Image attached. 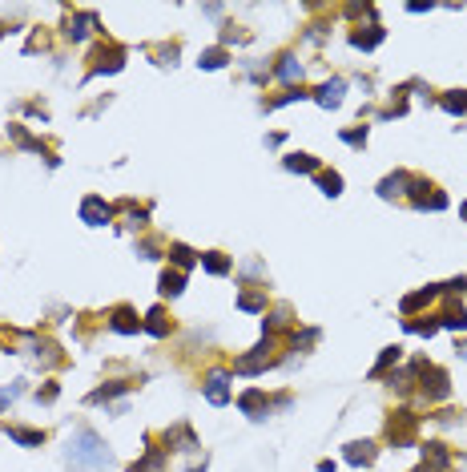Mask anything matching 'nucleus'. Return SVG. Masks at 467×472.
<instances>
[{"label": "nucleus", "mask_w": 467, "mask_h": 472, "mask_svg": "<svg viewBox=\"0 0 467 472\" xmlns=\"http://www.w3.org/2000/svg\"><path fill=\"white\" fill-rule=\"evenodd\" d=\"M64 464L73 472H105L113 464V456L93 428H77L69 436V444H64Z\"/></svg>", "instance_id": "1"}, {"label": "nucleus", "mask_w": 467, "mask_h": 472, "mask_svg": "<svg viewBox=\"0 0 467 472\" xmlns=\"http://www.w3.org/2000/svg\"><path fill=\"white\" fill-rule=\"evenodd\" d=\"M206 400L209 404H230V372H209L206 375Z\"/></svg>", "instance_id": "2"}, {"label": "nucleus", "mask_w": 467, "mask_h": 472, "mask_svg": "<svg viewBox=\"0 0 467 472\" xmlns=\"http://www.w3.org/2000/svg\"><path fill=\"white\" fill-rule=\"evenodd\" d=\"M270 343H262V347H254V356H242V359H234V372H242V375H258L262 368H270Z\"/></svg>", "instance_id": "3"}, {"label": "nucleus", "mask_w": 467, "mask_h": 472, "mask_svg": "<svg viewBox=\"0 0 467 472\" xmlns=\"http://www.w3.org/2000/svg\"><path fill=\"white\" fill-rule=\"evenodd\" d=\"M238 407L250 416V420H266V412H270V404H266V396L258 388H250V391H242V400H238Z\"/></svg>", "instance_id": "4"}, {"label": "nucleus", "mask_w": 467, "mask_h": 472, "mask_svg": "<svg viewBox=\"0 0 467 472\" xmlns=\"http://www.w3.org/2000/svg\"><path fill=\"white\" fill-rule=\"evenodd\" d=\"M419 372H423V396H431V400L447 396V372H439V368H419Z\"/></svg>", "instance_id": "5"}, {"label": "nucleus", "mask_w": 467, "mask_h": 472, "mask_svg": "<svg viewBox=\"0 0 467 472\" xmlns=\"http://www.w3.org/2000/svg\"><path fill=\"white\" fill-rule=\"evenodd\" d=\"M109 214L113 210L101 202V198H85V202H81V218H85L89 227H105V222H109Z\"/></svg>", "instance_id": "6"}, {"label": "nucleus", "mask_w": 467, "mask_h": 472, "mask_svg": "<svg viewBox=\"0 0 467 472\" xmlns=\"http://www.w3.org/2000/svg\"><path fill=\"white\" fill-rule=\"evenodd\" d=\"M342 93H347V81H338V77H335V81H326L319 93H314V101H319L322 109H335L338 101H342Z\"/></svg>", "instance_id": "7"}, {"label": "nucleus", "mask_w": 467, "mask_h": 472, "mask_svg": "<svg viewBox=\"0 0 467 472\" xmlns=\"http://www.w3.org/2000/svg\"><path fill=\"white\" fill-rule=\"evenodd\" d=\"M113 331L133 335V331H141V319H137V315H133L129 307H117V311H113Z\"/></svg>", "instance_id": "8"}, {"label": "nucleus", "mask_w": 467, "mask_h": 472, "mask_svg": "<svg viewBox=\"0 0 467 472\" xmlns=\"http://www.w3.org/2000/svg\"><path fill=\"white\" fill-rule=\"evenodd\" d=\"M370 460H375V444H370V440L347 444V464H370Z\"/></svg>", "instance_id": "9"}, {"label": "nucleus", "mask_w": 467, "mask_h": 472, "mask_svg": "<svg viewBox=\"0 0 467 472\" xmlns=\"http://www.w3.org/2000/svg\"><path fill=\"white\" fill-rule=\"evenodd\" d=\"M386 432H391V440H395V444H407V440H411V432H415L411 412H399V420H391V428H386Z\"/></svg>", "instance_id": "10"}, {"label": "nucleus", "mask_w": 467, "mask_h": 472, "mask_svg": "<svg viewBox=\"0 0 467 472\" xmlns=\"http://www.w3.org/2000/svg\"><path fill=\"white\" fill-rule=\"evenodd\" d=\"M169 255H174V262H177V271H181V275L190 271L193 262H202V255H193L190 246H181V243H174V246H169Z\"/></svg>", "instance_id": "11"}, {"label": "nucleus", "mask_w": 467, "mask_h": 472, "mask_svg": "<svg viewBox=\"0 0 467 472\" xmlns=\"http://www.w3.org/2000/svg\"><path fill=\"white\" fill-rule=\"evenodd\" d=\"M161 464H165V448H149V456L137 460L129 472H161Z\"/></svg>", "instance_id": "12"}, {"label": "nucleus", "mask_w": 467, "mask_h": 472, "mask_svg": "<svg viewBox=\"0 0 467 472\" xmlns=\"http://www.w3.org/2000/svg\"><path fill=\"white\" fill-rule=\"evenodd\" d=\"M423 464H427L431 472L447 468V452H443V444H427V448H423Z\"/></svg>", "instance_id": "13"}, {"label": "nucleus", "mask_w": 467, "mask_h": 472, "mask_svg": "<svg viewBox=\"0 0 467 472\" xmlns=\"http://www.w3.org/2000/svg\"><path fill=\"white\" fill-rule=\"evenodd\" d=\"M286 170H294V174H319V162H314L310 154H290Z\"/></svg>", "instance_id": "14"}, {"label": "nucleus", "mask_w": 467, "mask_h": 472, "mask_svg": "<svg viewBox=\"0 0 467 472\" xmlns=\"http://www.w3.org/2000/svg\"><path fill=\"white\" fill-rule=\"evenodd\" d=\"M435 295H439V287H427V291H415V295H407V299H403V311H407V315H411V311L427 307V303H431Z\"/></svg>", "instance_id": "15"}, {"label": "nucleus", "mask_w": 467, "mask_h": 472, "mask_svg": "<svg viewBox=\"0 0 467 472\" xmlns=\"http://www.w3.org/2000/svg\"><path fill=\"white\" fill-rule=\"evenodd\" d=\"M181 287H186V275H181V271H165V275H161V287H158V291L174 299V295H181Z\"/></svg>", "instance_id": "16"}, {"label": "nucleus", "mask_w": 467, "mask_h": 472, "mask_svg": "<svg viewBox=\"0 0 467 472\" xmlns=\"http://www.w3.org/2000/svg\"><path fill=\"white\" fill-rule=\"evenodd\" d=\"M379 41H383V29H379V25H370L367 33H354V36H351V45H354V49H375Z\"/></svg>", "instance_id": "17"}, {"label": "nucleus", "mask_w": 467, "mask_h": 472, "mask_svg": "<svg viewBox=\"0 0 467 472\" xmlns=\"http://www.w3.org/2000/svg\"><path fill=\"white\" fill-rule=\"evenodd\" d=\"M319 186H322V194H330V198L342 194V178H338L335 170H319Z\"/></svg>", "instance_id": "18"}, {"label": "nucleus", "mask_w": 467, "mask_h": 472, "mask_svg": "<svg viewBox=\"0 0 467 472\" xmlns=\"http://www.w3.org/2000/svg\"><path fill=\"white\" fill-rule=\"evenodd\" d=\"M278 77L286 85H294V81H302V65L294 61V57H282V65H278Z\"/></svg>", "instance_id": "19"}, {"label": "nucleus", "mask_w": 467, "mask_h": 472, "mask_svg": "<svg viewBox=\"0 0 467 472\" xmlns=\"http://www.w3.org/2000/svg\"><path fill=\"white\" fill-rule=\"evenodd\" d=\"M202 267H206L209 275H225V271H230V259L218 255V250H209V255H202Z\"/></svg>", "instance_id": "20"}, {"label": "nucleus", "mask_w": 467, "mask_h": 472, "mask_svg": "<svg viewBox=\"0 0 467 472\" xmlns=\"http://www.w3.org/2000/svg\"><path fill=\"white\" fill-rule=\"evenodd\" d=\"M407 182H411L407 174H391V178L379 182V194H383V198H395V194L403 190V186H407Z\"/></svg>", "instance_id": "21"}, {"label": "nucleus", "mask_w": 467, "mask_h": 472, "mask_svg": "<svg viewBox=\"0 0 467 472\" xmlns=\"http://www.w3.org/2000/svg\"><path fill=\"white\" fill-rule=\"evenodd\" d=\"M238 307L242 311H266V295H262V291H242L238 295Z\"/></svg>", "instance_id": "22"}, {"label": "nucleus", "mask_w": 467, "mask_h": 472, "mask_svg": "<svg viewBox=\"0 0 467 472\" xmlns=\"http://www.w3.org/2000/svg\"><path fill=\"white\" fill-rule=\"evenodd\" d=\"M443 327H447V331H467V311L463 307H451L447 315H443Z\"/></svg>", "instance_id": "23"}, {"label": "nucleus", "mask_w": 467, "mask_h": 472, "mask_svg": "<svg viewBox=\"0 0 467 472\" xmlns=\"http://www.w3.org/2000/svg\"><path fill=\"white\" fill-rule=\"evenodd\" d=\"M141 327L149 331V335H165V331H169V323H165V315H161V311H149Z\"/></svg>", "instance_id": "24"}, {"label": "nucleus", "mask_w": 467, "mask_h": 472, "mask_svg": "<svg viewBox=\"0 0 467 472\" xmlns=\"http://www.w3.org/2000/svg\"><path fill=\"white\" fill-rule=\"evenodd\" d=\"M8 436L16 440V444H41V440H45V432H29V428H8Z\"/></svg>", "instance_id": "25"}, {"label": "nucleus", "mask_w": 467, "mask_h": 472, "mask_svg": "<svg viewBox=\"0 0 467 472\" xmlns=\"http://www.w3.org/2000/svg\"><path fill=\"white\" fill-rule=\"evenodd\" d=\"M443 109L447 114H467V93H447L443 97Z\"/></svg>", "instance_id": "26"}, {"label": "nucleus", "mask_w": 467, "mask_h": 472, "mask_svg": "<svg viewBox=\"0 0 467 472\" xmlns=\"http://www.w3.org/2000/svg\"><path fill=\"white\" fill-rule=\"evenodd\" d=\"M202 69H222L225 65V49H209V53H202V61H197Z\"/></svg>", "instance_id": "27"}, {"label": "nucleus", "mask_w": 467, "mask_h": 472, "mask_svg": "<svg viewBox=\"0 0 467 472\" xmlns=\"http://www.w3.org/2000/svg\"><path fill=\"white\" fill-rule=\"evenodd\" d=\"M391 363H399V347H386L383 356H379V363H375V372H370V375H383Z\"/></svg>", "instance_id": "28"}, {"label": "nucleus", "mask_w": 467, "mask_h": 472, "mask_svg": "<svg viewBox=\"0 0 467 472\" xmlns=\"http://www.w3.org/2000/svg\"><path fill=\"white\" fill-rule=\"evenodd\" d=\"M89 25H93V17H77L69 25V36H73V41H85V36H89Z\"/></svg>", "instance_id": "29"}, {"label": "nucleus", "mask_w": 467, "mask_h": 472, "mask_svg": "<svg viewBox=\"0 0 467 472\" xmlns=\"http://www.w3.org/2000/svg\"><path fill=\"white\" fill-rule=\"evenodd\" d=\"M121 391H129V384H109V388H97L89 400H93V404H101V400H109V396H121Z\"/></svg>", "instance_id": "30"}, {"label": "nucleus", "mask_w": 467, "mask_h": 472, "mask_svg": "<svg viewBox=\"0 0 467 472\" xmlns=\"http://www.w3.org/2000/svg\"><path fill=\"white\" fill-rule=\"evenodd\" d=\"M342 142L347 146H363L367 142V130H342Z\"/></svg>", "instance_id": "31"}, {"label": "nucleus", "mask_w": 467, "mask_h": 472, "mask_svg": "<svg viewBox=\"0 0 467 472\" xmlns=\"http://www.w3.org/2000/svg\"><path fill=\"white\" fill-rule=\"evenodd\" d=\"M306 93H298V89H290V93H282L278 101H270V109H278V105H290V101H302Z\"/></svg>", "instance_id": "32"}, {"label": "nucleus", "mask_w": 467, "mask_h": 472, "mask_svg": "<svg viewBox=\"0 0 467 472\" xmlns=\"http://www.w3.org/2000/svg\"><path fill=\"white\" fill-rule=\"evenodd\" d=\"M16 396H20V384H13V388H0V407H4V404H13Z\"/></svg>", "instance_id": "33"}, {"label": "nucleus", "mask_w": 467, "mask_h": 472, "mask_svg": "<svg viewBox=\"0 0 467 472\" xmlns=\"http://www.w3.org/2000/svg\"><path fill=\"white\" fill-rule=\"evenodd\" d=\"M190 472H206V464H202V468H190Z\"/></svg>", "instance_id": "34"}, {"label": "nucleus", "mask_w": 467, "mask_h": 472, "mask_svg": "<svg viewBox=\"0 0 467 472\" xmlns=\"http://www.w3.org/2000/svg\"><path fill=\"white\" fill-rule=\"evenodd\" d=\"M415 472H431V468H427V464H423V468H415Z\"/></svg>", "instance_id": "35"}, {"label": "nucleus", "mask_w": 467, "mask_h": 472, "mask_svg": "<svg viewBox=\"0 0 467 472\" xmlns=\"http://www.w3.org/2000/svg\"><path fill=\"white\" fill-rule=\"evenodd\" d=\"M0 36H4V25H0Z\"/></svg>", "instance_id": "36"}, {"label": "nucleus", "mask_w": 467, "mask_h": 472, "mask_svg": "<svg viewBox=\"0 0 467 472\" xmlns=\"http://www.w3.org/2000/svg\"><path fill=\"white\" fill-rule=\"evenodd\" d=\"M463 218H467V206H463Z\"/></svg>", "instance_id": "37"}]
</instances>
